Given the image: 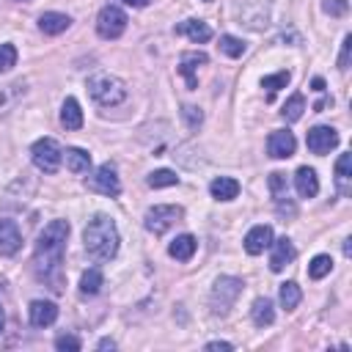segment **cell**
<instances>
[{
	"instance_id": "1",
	"label": "cell",
	"mask_w": 352,
	"mask_h": 352,
	"mask_svg": "<svg viewBox=\"0 0 352 352\" xmlns=\"http://www.w3.org/2000/svg\"><path fill=\"white\" fill-rule=\"evenodd\" d=\"M69 239V223L66 220H50L44 231L36 239L33 248V267L41 280H50L55 292H60V264H63V250Z\"/></svg>"
},
{
	"instance_id": "2",
	"label": "cell",
	"mask_w": 352,
	"mask_h": 352,
	"mask_svg": "<svg viewBox=\"0 0 352 352\" xmlns=\"http://www.w3.org/2000/svg\"><path fill=\"white\" fill-rule=\"evenodd\" d=\"M118 228L116 220L107 214H94L82 231V245L91 258L96 261H110L118 253Z\"/></svg>"
},
{
	"instance_id": "3",
	"label": "cell",
	"mask_w": 352,
	"mask_h": 352,
	"mask_svg": "<svg viewBox=\"0 0 352 352\" xmlns=\"http://www.w3.org/2000/svg\"><path fill=\"white\" fill-rule=\"evenodd\" d=\"M88 94L94 96V102H99L102 107H116L126 99V85L124 80H118L116 74L99 72L88 80Z\"/></svg>"
},
{
	"instance_id": "4",
	"label": "cell",
	"mask_w": 352,
	"mask_h": 352,
	"mask_svg": "<svg viewBox=\"0 0 352 352\" xmlns=\"http://www.w3.org/2000/svg\"><path fill=\"white\" fill-rule=\"evenodd\" d=\"M242 280L234 278V275H220L212 286V294H209V305H212V314H220L226 316L228 308L236 302V297L242 294Z\"/></svg>"
},
{
	"instance_id": "5",
	"label": "cell",
	"mask_w": 352,
	"mask_h": 352,
	"mask_svg": "<svg viewBox=\"0 0 352 352\" xmlns=\"http://www.w3.org/2000/svg\"><path fill=\"white\" fill-rule=\"evenodd\" d=\"M182 206H173V204H157V206H151V209H146V214H143V226H146V231H151L154 236H162L173 223H179L182 220Z\"/></svg>"
},
{
	"instance_id": "6",
	"label": "cell",
	"mask_w": 352,
	"mask_h": 352,
	"mask_svg": "<svg viewBox=\"0 0 352 352\" xmlns=\"http://www.w3.org/2000/svg\"><path fill=\"white\" fill-rule=\"evenodd\" d=\"M30 160H33V165H36L38 170H44V173H55V170L60 168L63 148L58 146L55 138H41V140L33 143V148H30Z\"/></svg>"
},
{
	"instance_id": "7",
	"label": "cell",
	"mask_w": 352,
	"mask_h": 352,
	"mask_svg": "<svg viewBox=\"0 0 352 352\" xmlns=\"http://www.w3.org/2000/svg\"><path fill=\"white\" fill-rule=\"evenodd\" d=\"M126 30V14L118 6H104L96 16V33L102 38H118Z\"/></svg>"
},
{
	"instance_id": "8",
	"label": "cell",
	"mask_w": 352,
	"mask_h": 352,
	"mask_svg": "<svg viewBox=\"0 0 352 352\" xmlns=\"http://www.w3.org/2000/svg\"><path fill=\"white\" fill-rule=\"evenodd\" d=\"M85 184H88V190L102 192V195H110V198H116V195L121 192V179H118V173H116V168H113L110 162L99 165V168L94 170V176H88Z\"/></svg>"
},
{
	"instance_id": "9",
	"label": "cell",
	"mask_w": 352,
	"mask_h": 352,
	"mask_svg": "<svg viewBox=\"0 0 352 352\" xmlns=\"http://www.w3.org/2000/svg\"><path fill=\"white\" fill-rule=\"evenodd\" d=\"M305 146H308V151H314V154H319V157H322V154H330V151L338 146V132H336L333 126L319 124V126L308 129Z\"/></svg>"
},
{
	"instance_id": "10",
	"label": "cell",
	"mask_w": 352,
	"mask_h": 352,
	"mask_svg": "<svg viewBox=\"0 0 352 352\" xmlns=\"http://www.w3.org/2000/svg\"><path fill=\"white\" fill-rule=\"evenodd\" d=\"M294 148H297V140H294V135L289 129L270 132V138H267V154L272 160H289L294 154Z\"/></svg>"
},
{
	"instance_id": "11",
	"label": "cell",
	"mask_w": 352,
	"mask_h": 352,
	"mask_svg": "<svg viewBox=\"0 0 352 352\" xmlns=\"http://www.w3.org/2000/svg\"><path fill=\"white\" fill-rule=\"evenodd\" d=\"M272 256H270V270L272 272H280V270H286V264H292L294 261V245H292V239L289 236H280V239H272Z\"/></svg>"
},
{
	"instance_id": "12",
	"label": "cell",
	"mask_w": 352,
	"mask_h": 352,
	"mask_svg": "<svg viewBox=\"0 0 352 352\" xmlns=\"http://www.w3.org/2000/svg\"><path fill=\"white\" fill-rule=\"evenodd\" d=\"M28 316H30L33 327H47L58 319V305L50 302V300H33L30 308H28Z\"/></svg>"
},
{
	"instance_id": "13",
	"label": "cell",
	"mask_w": 352,
	"mask_h": 352,
	"mask_svg": "<svg viewBox=\"0 0 352 352\" xmlns=\"http://www.w3.org/2000/svg\"><path fill=\"white\" fill-rule=\"evenodd\" d=\"M270 245H272V228H270V226H253V228L245 234V250H248L250 256L264 253Z\"/></svg>"
},
{
	"instance_id": "14",
	"label": "cell",
	"mask_w": 352,
	"mask_h": 352,
	"mask_svg": "<svg viewBox=\"0 0 352 352\" xmlns=\"http://www.w3.org/2000/svg\"><path fill=\"white\" fill-rule=\"evenodd\" d=\"M22 248V234L14 220H0V256H14Z\"/></svg>"
},
{
	"instance_id": "15",
	"label": "cell",
	"mask_w": 352,
	"mask_h": 352,
	"mask_svg": "<svg viewBox=\"0 0 352 352\" xmlns=\"http://www.w3.org/2000/svg\"><path fill=\"white\" fill-rule=\"evenodd\" d=\"M176 33L179 36H187L195 44H206L212 38V28L206 22H201V19H184V22H179L176 25Z\"/></svg>"
},
{
	"instance_id": "16",
	"label": "cell",
	"mask_w": 352,
	"mask_h": 352,
	"mask_svg": "<svg viewBox=\"0 0 352 352\" xmlns=\"http://www.w3.org/2000/svg\"><path fill=\"white\" fill-rule=\"evenodd\" d=\"M294 187H297V195H300V198H314V195L319 192L316 170H314V168H308V165L297 168V173H294Z\"/></svg>"
},
{
	"instance_id": "17",
	"label": "cell",
	"mask_w": 352,
	"mask_h": 352,
	"mask_svg": "<svg viewBox=\"0 0 352 352\" xmlns=\"http://www.w3.org/2000/svg\"><path fill=\"white\" fill-rule=\"evenodd\" d=\"M69 25H72V16H69V14H60V11H47V14L38 16V30H41L44 36H58V33H63Z\"/></svg>"
},
{
	"instance_id": "18",
	"label": "cell",
	"mask_w": 352,
	"mask_h": 352,
	"mask_svg": "<svg viewBox=\"0 0 352 352\" xmlns=\"http://www.w3.org/2000/svg\"><path fill=\"white\" fill-rule=\"evenodd\" d=\"M336 187L341 195L352 192V154H341L336 160Z\"/></svg>"
},
{
	"instance_id": "19",
	"label": "cell",
	"mask_w": 352,
	"mask_h": 352,
	"mask_svg": "<svg viewBox=\"0 0 352 352\" xmlns=\"http://www.w3.org/2000/svg\"><path fill=\"white\" fill-rule=\"evenodd\" d=\"M209 192H212V198H217V201H234V198L239 195V182L231 179V176H217V179H212Z\"/></svg>"
},
{
	"instance_id": "20",
	"label": "cell",
	"mask_w": 352,
	"mask_h": 352,
	"mask_svg": "<svg viewBox=\"0 0 352 352\" xmlns=\"http://www.w3.org/2000/svg\"><path fill=\"white\" fill-rule=\"evenodd\" d=\"M195 248H198L195 236H192V234H182V236H176V239L168 245V253H170V258H176V261H190L192 253H195Z\"/></svg>"
},
{
	"instance_id": "21",
	"label": "cell",
	"mask_w": 352,
	"mask_h": 352,
	"mask_svg": "<svg viewBox=\"0 0 352 352\" xmlns=\"http://www.w3.org/2000/svg\"><path fill=\"white\" fill-rule=\"evenodd\" d=\"M25 96V82L16 80V82H8V85H0V118Z\"/></svg>"
},
{
	"instance_id": "22",
	"label": "cell",
	"mask_w": 352,
	"mask_h": 352,
	"mask_svg": "<svg viewBox=\"0 0 352 352\" xmlns=\"http://www.w3.org/2000/svg\"><path fill=\"white\" fill-rule=\"evenodd\" d=\"M60 124L66 129H80L82 126V110H80V102L74 96H69L63 104H60Z\"/></svg>"
},
{
	"instance_id": "23",
	"label": "cell",
	"mask_w": 352,
	"mask_h": 352,
	"mask_svg": "<svg viewBox=\"0 0 352 352\" xmlns=\"http://www.w3.org/2000/svg\"><path fill=\"white\" fill-rule=\"evenodd\" d=\"M206 60H209V58H206L204 52H184V55H182L179 72L187 77V88H190V91L198 85V82H195V66H198V63H206Z\"/></svg>"
},
{
	"instance_id": "24",
	"label": "cell",
	"mask_w": 352,
	"mask_h": 352,
	"mask_svg": "<svg viewBox=\"0 0 352 352\" xmlns=\"http://www.w3.org/2000/svg\"><path fill=\"white\" fill-rule=\"evenodd\" d=\"M63 154H66V168H69L72 173H88V168H91V154H88L85 148L72 146V148H66Z\"/></svg>"
},
{
	"instance_id": "25",
	"label": "cell",
	"mask_w": 352,
	"mask_h": 352,
	"mask_svg": "<svg viewBox=\"0 0 352 352\" xmlns=\"http://www.w3.org/2000/svg\"><path fill=\"white\" fill-rule=\"evenodd\" d=\"M250 316H253V324H258V327L272 324V322H275V308H272V300L258 297V300L253 302V308H250Z\"/></svg>"
},
{
	"instance_id": "26",
	"label": "cell",
	"mask_w": 352,
	"mask_h": 352,
	"mask_svg": "<svg viewBox=\"0 0 352 352\" xmlns=\"http://www.w3.org/2000/svg\"><path fill=\"white\" fill-rule=\"evenodd\" d=\"M102 283H104L102 272H99L96 267H91V270H85V272H82V278H80V292H82L85 297H94V294H99Z\"/></svg>"
},
{
	"instance_id": "27",
	"label": "cell",
	"mask_w": 352,
	"mask_h": 352,
	"mask_svg": "<svg viewBox=\"0 0 352 352\" xmlns=\"http://www.w3.org/2000/svg\"><path fill=\"white\" fill-rule=\"evenodd\" d=\"M278 297H280V305H283L286 311H294V308L300 305V300H302V292H300V286H297L294 280H286V283H280Z\"/></svg>"
},
{
	"instance_id": "28",
	"label": "cell",
	"mask_w": 352,
	"mask_h": 352,
	"mask_svg": "<svg viewBox=\"0 0 352 352\" xmlns=\"http://www.w3.org/2000/svg\"><path fill=\"white\" fill-rule=\"evenodd\" d=\"M302 113H305V96H302V94H292V96H289V102L283 104L280 116H283L286 121H300V118H302Z\"/></svg>"
},
{
	"instance_id": "29",
	"label": "cell",
	"mask_w": 352,
	"mask_h": 352,
	"mask_svg": "<svg viewBox=\"0 0 352 352\" xmlns=\"http://www.w3.org/2000/svg\"><path fill=\"white\" fill-rule=\"evenodd\" d=\"M146 184L154 187V190H160V187H173V184H179V176H176L173 170H168V168H160V170H151V173L146 176Z\"/></svg>"
},
{
	"instance_id": "30",
	"label": "cell",
	"mask_w": 352,
	"mask_h": 352,
	"mask_svg": "<svg viewBox=\"0 0 352 352\" xmlns=\"http://www.w3.org/2000/svg\"><path fill=\"white\" fill-rule=\"evenodd\" d=\"M330 270H333V258H330L327 253H319V256H314V258H311V264H308V278L322 280Z\"/></svg>"
},
{
	"instance_id": "31",
	"label": "cell",
	"mask_w": 352,
	"mask_h": 352,
	"mask_svg": "<svg viewBox=\"0 0 352 352\" xmlns=\"http://www.w3.org/2000/svg\"><path fill=\"white\" fill-rule=\"evenodd\" d=\"M248 50V44L236 36H220V52L228 55V58H242Z\"/></svg>"
},
{
	"instance_id": "32",
	"label": "cell",
	"mask_w": 352,
	"mask_h": 352,
	"mask_svg": "<svg viewBox=\"0 0 352 352\" xmlns=\"http://www.w3.org/2000/svg\"><path fill=\"white\" fill-rule=\"evenodd\" d=\"M289 85V72H278V74H267L264 80H261V88H267L270 94H275V91H280V88H286Z\"/></svg>"
},
{
	"instance_id": "33",
	"label": "cell",
	"mask_w": 352,
	"mask_h": 352,
	"mask_svg": "<svg viewBox=\"0 0 352 352\" xmlns=\"http://www.w3.org/2000/svg\"><path fill=\"white\" fill-rule=\"evenodd\" d=\"M16 66V47L14 44H0V72H8Z\"/></svg>"
},
{
	"instance_id": "34",
	"label": "cell",
	"mask_w": 352,
	"mask_h": 352,
	"mask_svg": "<svg viewBox=\"0 0 352 352\" xmlns=\"http://www.w3.org/2000/svg\"><path fill=\"white\" fill-rule=\"evenodd\" d=\"M55 349H60V352H80L82 341L77 336H58L55 338Z\"/></svg>"
},
{
	"instance_id": "35",
	"label": "cell",
	"mask_w": 352,
	"mask_h": 352,
	"mask_svg": "<svg viewBox=\"0 0 352 352\" xmlns=\"http://www.w3.org/2000/svg\"><path fill=\"white\" fill-rule=\"evenodd\" d=\"M182 116L187 118V126H190V129H198V126H201V121H204L201 107H192V104H184V107H182Z\"/></svg>"
},
{
	"instance_id": "36",
	"label": "cell",
	"mask_w": 352,
	"mask_h": 352,
	"mask_svg": "<svg viewBox=\"0 0 352 352\" xmlns=\"http://www.w3.org/2000/svg\"><path fill=\"white\" fill-rule=\"evenodd\" d=\"M322 11L330 14V16H344L349 11V3L346 0H324L322 3Z\"/></svg>"
},
{
	"instance_id": "37",
	"label": "cell",
	"mask_w": 352,
	"mask_h": 352,
	"mask_svg": "<svg viewBox=\"0 0 352 352\" xmlns=\"http://www.w3.org/2000/svg\"><path fill=\"white\" fill-rule=\"evenodd\" d=\"M270 190H272V195H275V198L286 195V173H280V170L270 173Z\"/></svg>"
},
{
	"instance_id": "38",
	"label": "cell",
	"mask_w": 352,
	"mask_h": 352,
	"mask_svg": "<svg viewBox=\"0 0 352 352\" xmlns=\"http://www.w3.org/2000/svg\"><path fill=\"white\" fill-rule=\"evenodd\" d=\"M349 58H352V36H344V41H341V55H338V69H341V72L349 69Z\"/></svg>"
},
{
	"instance_id": "39",
	"label": "cell",
	"mask_w": 352,
	"mask_h": 352,
	"mask_svg": "<svg viewBox=\"0 0 352 352\" xmlns=\"http://www.w3.org/2000/svg\"><path fill=\"white\" fill-rule=\"evenodd\" d=\"M206 349H226V352H231V349H234V344H228V341H209V344H206Z\"/></svg>"
},
{
	"instance_id": "40",
	"label": "cell",
	"mask_w": 352,
	"mask_h": 352,
	"mask_svg": "<svg viewBox=\"0 0 352 352\" xmlns=\"http://www.w3.org/2000/svg\"><path fill=\"white\" fill-rule=\"evenodd\" d=\"M124 6H132V8H146L151 0H121Z\"/></svg>"
},
{
	"instance_id": "41",
	"label": "cell",
	"mask_w": 352,
	"mask_h": 352,
	"mask_svg": "<svg viewBox=\"0 0 352 352\" xmlns=\"http://www.w3.org/2000/svg\"><path fill=\"white\" fill-rule=\"evenodd\" d=\"M311 88L322 94V91H324V80H322V77H314V80H311Z\"/></svg>"
},
{
	"instance_id": "42",
	"label": "cell",
	"mask_w": 352,
	"mask_h": 352,
	"mask_svg": "<svg viewBox=\"0 0 352 352\" xmlns=\"http://www.w3.org/2000/svg\"><path fill=\"white\" fill-rule=\"evenodd\" d=\"M113 346H116L113 338H102V341H99V349H113Z\"/></svg>"
},
{
	"instance_id": "43",
	"label": "cell",
	"mask_w": 352,
	"mask_h": 352,
	"mask_svg": "<svg viewBox=\"0 0 352 352\" xmlns=\"http://www.w3.org/2000/svg\"><path fill=\"white\" fill-rule=\"evenodd\" d=\"M3 324H6V314H3V302H0V333H3Z\"/></svg>"
},
{
	"instance_id": "44",
	"label": "cell",
	"mask_w": 352,
	"mask_h": 352,
	"mask_svg": "<svg viewBox=\"0 0 352 352\" xmlns=\"http://www.w3.org/2000/svg\"><path fill=\"white\" fill-rule=\"evenodd\" d=\"M14 3H30V0H14Z\"/></svg>"
}]
</instances>
